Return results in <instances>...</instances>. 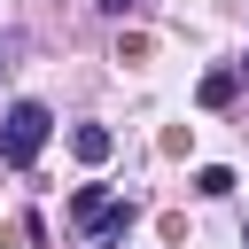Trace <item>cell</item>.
<instances>
[{
  "label": "cell",
  "mask_w": 249,
  "mask_h": 249,
  "mask_svg": "<svg viewBox=\"0 0 249 249\" xmlns=\"http://www.w3.org/2000/svg\"><path fill=\"white\" fill-rule=\"evenodd\" d=\"M101 8H109V16H124V8H132V0H101Z\"/></svg>",
  "instance_id": "obj_7"
},
{
  "label": "cell",
  "mask_w": 249,
  "mask_h": 249,
  "mask_svg": "<svg viewBox=\"0 0 249 249\" xmlns=\"http://www.w3.org/2000/svg\"><path fill=\"white\" fill-rule=\"evenodd\" d=\"M101 202H109V195H101V187H78V195H70V218H78V226H86V218H93V210H101Z\"/></svg>",
  "instance_id": "obj_6"
},
{
  "label": "cell",
  "mask_w": 249,
  "mask_h": 249,
  "mask_svg": "<svg viewBox=\"0 0 249 249\" xmlns=\"http://www.w3.org/2000/svg\"><path fill=\"white\" fill-rule=\"evenodd\" d=\"M132 218H140V202H101V210L86 218V233L109 249V241H124V233H132Z\"/></svg>",
  "instance_id": "obj_2"
},
{
  "label": "cell",
  "mask_w": 249,
  "mask_h": 249,
  "mask_svg": "<svg viewBox=\"0 0 249 249\" xmlns=\"http://www.w3.org/2000/svg\"><path fill=\"white\" fill-rule=\"evenodd\" d=\"M0 70H8V54H0Z\"/></svg>",
  "instance_id": "obj_9"
},
{
  "label": "cell",
  "mask_w": 249,
  "mask_h": 249,
  "mask_svg": "<svg viewBox=\"0 0 249 249\" xmlns=\"http://www.w3.org/2000/svg\"><path fill=\"white\" fill-rule=\"evenodd\" d=\"M47 132H54V117H47V101H16L8 117H0V163H39V148H47Z\"/></svg>",
  "instance_id": "obj_1"
},
{
  "label": "cell",
  "mask_w": 249,
  "mask_h": 249,
  "mask_svg": "<svg viewBox=\"0 0 249 249\" xmlns=\"http://www.w3.org/2000/svg\"><path fill=\"white\" fill-rule=\"evenodd\" d=\"M233 70H241V78H249V62H233Z\"/></svg>",
  "instance_id": "obj_8"
},
{
  "label": "cell",
  "mask_w": 249,
  "mask_h": 249,
  "mask_svg": "<svg viewBox=\"0 0 249 249\" xmlns=\"http://www.w3.org/2000/svg\"><path fill=\"white\" fill-rule=\"evenodd\" d=\"M233 93H241V70H202V86H195L202 109H233Z\"/></svg>",
  "instance_id": "obj_4"
},
{
  "label": "cell",
  "mask_w": 249,
  "mask_h": 249,
  "mask_svg": "<svg viewBox=\"0 0 249 249\" xmlns=\"http://www.w3.org/2000/svg\"><path fill=\"white\" fill-rule=\"evenodd\" d=\"M109 148H117L109 124H70V156H78V163H109Z\"/></svg>",
  "instance_id": "obj_3"
},
{
  "label": "cell",
  "mask_w": 249,
  "mask_h": 249,
  "mask_svg": "<svg viewBox=\"0 0 249 249\" xmlns=\"http://www.w3.org/2000/svg\"><path fill=\"white\" fill-rule=\"evenodd\" d=\"M195 195H210V202L233 195V171H226V163H202V171H195Z\"/></svg>",
  "instance_id": "obj_5"
}]
</instances>
